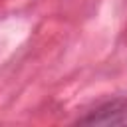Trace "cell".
Segmentation results:
<instances>
[{"label": "cell", "mask_w": 127, "mask_h": 127, "mask_svg": "<svg viewBox=\"0 0 127 127\" xmlns=\"http://www.w3.org/2000/svg\"><path fill=\"white\" fill-rule=\"evenodd\" d=\"M83 125H125L127 123V99H111L93 109L87 117L79 119Z\"/></svg>", "instance_id": "obj_1"}]
</instances>
